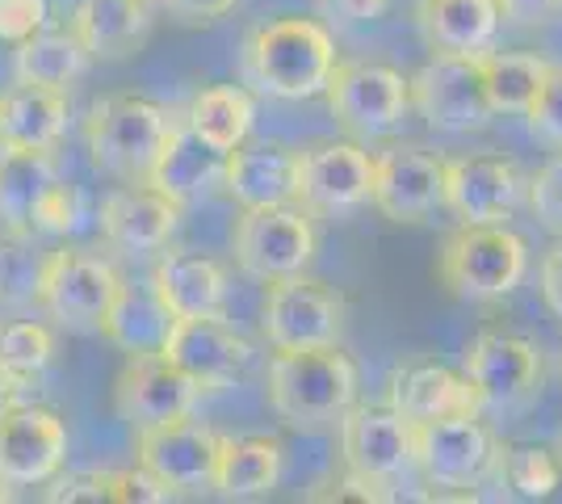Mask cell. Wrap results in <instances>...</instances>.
<instances>
[{
  "label": "cell",
  "instance_id": "cell-50",
  "mask_svg": "<svg viewBox=\"0 0 562 504\" xmlns=\"http://www.w3.org/2000/svg\"><path fill=\"white\" fill-rule=\"evenodd\" d=\"M151 4H156V0H151Z\"/></svg>",
  "mask_w": 562,
  "mask_h": 504
},
{
  "label": "cell",
  "instance_id": "cell-30",
  "mask_svg": "<svg viewBox=\"0 0 562 504\" xmlns=\"http://www.w3.org/2000/svg\"><path fill=\"white\" fill-rule=\"evenodd\" d=\"M172 324H177V315L156 299L151 287H122L117 303L110 307L105 324H101V336L114 349H122L126 358H143V354H160L165 349Z\"/></svg>",
  "mask_w": 562,
  "mask_h": 504
},
{
  "label": "cell",
  "instance_id": "cell-1",
  "mask_svg": "<svg viewBox=\"0 0 562 504\" xmlns=\"http://www.w3.org/2000/svg\"><path fill=\"white\" fill-rule=\"evenodd\" d=\"M336 64L340 55L331 34L311 18H278V22L257 25L239 55L244 85L281 101L319 97L328 89Z\"/></svg>",
  "mask_w": 562,
  "mask_h": 504
},
{
  "label": "cell",
  "instance_id": "cell-22",
  "mask_svg": "<svg viewBox=\"0 0 562 504\" xmlns=\"http://www.w3.org/2000/svg\"><path fill=\"white\" fill-rule=\"evenodd\" d=\"M223 168H227V152L206 144L186 119H172L165 144L147 168V186H156L177 206H189L223 186Z\"/></svg>",
  "mask_w": 562,
  "mask_h": 504
},
{
  "label": "cell",
  "instance_id": "cell-2",
  "mask_svg": "<svg viewBox=\"0 0 562 504\" xmlns=\"http://www.w3.org/2000/svg\"><path fill=\"white\" fill-rule=\"evenodd\" d=\"M361 374L340 345L315 349H278L265 374L269 408L278 412L290 429H328L357 404Z\"/></svg>",
  "mask_w": 562,
  "mask_h": 504
},
{
  "label": "cell",
  "instance_id": "cell-45",
  "mask_svg": "<svg viewBox=\"0 0 562 504\" xmlns=\"http://www.w3.org/2000/svg\"><path fill=\"white\" fill-rule=\"evenodd\" d=\"M331 18H345V22H370V18H382L391 0H319Z\"/></svg>",
  "mask_w": 562,
  "mask_h": 504
},
{
  "label": "cell",
  "instance_id": "cell-8",
  "mask_svg": "<svg viewBox=\"0 0 562 504\" xmlns=\"http://www.w3.org/2000/svg\"><path fill=\"white\" fill-rule=\"evenodd\" d=\"M407 85H412V110L432 131L470 135V131H483L495 119L479 55H441V51H432V59Z\"/></svg>",
  "mask_w": 562,
  "mask_h": 504
},
{
  "label": "cell",
  "instance_id": "cell-36",
  "mask_svg": "<svg viewBox=\"0 0 562 504\" xmlns=\"http://www.w3.org/2000/svg\"><path fill=\"white\" fill-rule=\"evenodd\" d=\"M38 278H43V257L30 248V236H0V303L22 307L38 303Z\"/></svg>",
  "mask_w": 562,
  "mask_h": 504
},
{
  "label": "cell",
  "instance_id": "cell-21",
  "mask_svg": "<svg viewBox=\"0 0 562 504\" xmlns=\"http://www.w3.org/2000/svg\"><path fill=\"white\" fill-rule=\"evenodd\" d=\"M160 354L172 366H181L193 383H202V391H218L248 366L252 345L232 324H223V315H202V320H177Z\"/></svg>",
  "mask_w": 562,
  "mask_h": 504
},
{
  "label": "cell",
  "instance_id": "cell-51",
  "mask_svg": "<svg viewBox=\"0 0 562 504\" xmlns=\"http://www.w3.org/2000/svg\"><path fill=\"white\" fill-rule=\"evenodd\" d=\"M559 455H562V450H559Z\"/></svg>",
  "mask_w": 562,
  "mask_h": 504
},
{
  "label": "cell",
  "instance_id": "cell-48",
  "mask_svg": "<svg viewBox=\"0 0 562 504\" xmlns=\"http://www.w3.org/2000/svg\"><path fill=\"white\" fill-rule=\"evenodd\" d=\"M55 4H64V9H68V13H71V9H80L85 0H55Z\"/></svg>",
  "mask_w": 562,
  "mask_h": 504
},
{
  "label": "cell",
  "instance_id": "cell-11",
  "mask_svg": "<svg viewBox=\"0 0 562 504\" xmlns=\"http://www.w3.org/2000/svg\"><path fill=\"white\" fill-rule=\"evenodd\" d=\"M265 307L260 328L273 349H315V345H340L345 333V299L315 278L290 273L278 282H265Z\"/></svg>",
  "mask_w": 562,
  "mask_h": 504
},
{
  "label": "cell",
  "instance_id": "cell-44",
  "mask_svg": "<svg viewBox=\"0 0 562 504\" xmlns=\"http://www.w3.org/2000/svg\"><path fill=\"white\" fill-rule=\"evenodd\" d=\"M541 299H546V307L554 320H562V240L546 253V261H541Z\"/></svg>",
  "mask_w": 562,
  "mask_h": 504
},
{
  "label": "cell",
  "instance_id": "cell-35",
  "mask_svg": "<svg viewBox=\"0 0 562 504\" xmlns=\"http://www.w3.org/2000/svg\"><path fill=\"white\" fill-rule=\"evenodd\" d=\"M55 358V333L43 320H0V370L18 383H34Z\"/></svg>",
  "mask_w": 562,
  "mask_h": 504
},
{
  "label": "cell",
  "instance_id": "cell-7",
  "mask_svg": "<svg viewBox=\"0 0 562 504\" xmlns=\"http://www.w3.org/2000/svg\"><path fill=\"white\" fill-rule=\"evenodd\" d=\"M374 198V156L349 139H328L299 152L294 202L311 219H340Z\"/></svg>",
  "mask_w": 562,
  "mask_h": 504
},
{
  "label": "cell",
  "instance_id": "cell-46",
  "mask_svg": "<svg viewBox=\"0 0 562 504\" xmlns=\"http://www.w3.org/2000/svg\"><path fill=\"white\" fill-rule=\"evenodd\" d=\"M18 395H22V383H18V379H9V374L0 370V416L18 404Z\"/></svg>",
  "mask_w": 562,
  "mask_h": 504
},
{
  "label": "cell",
  "instance_id": "cell-13",
  "mask_svg": "<svg viewBox=\"0 0 562 504\" xmlns=\"http://www.w3.org/2000/svg\"><path fill=\"white\" fill-rule=\"evenodd\" d=\"M198 400H202V383H193L165 354L126 358L114 379V416L135 433L193 416Z\"/></svg>",
  "mask_w": 562,
  "mask_h": 504
},
{
  "label": "cell",
  "instance_id": "cell-20",
  "mask_svg": "<svg viewBox=\"0 0 562 504\" xmlns=\"http://www.w3.org/2000/svg\"><path fill=\"white\" fill-rule=\"evenodd\" d=\"M386 404L407 421H441V416H479V391L462 370H449L441 361H403L386 379Z\"/></svg>",
  "mask_w": 562,
  "mask_h": 504
},
{
  "label": "cell",
  "instance_id": "cell-3",
  "mask_svg": "<svg viewBox=\"0 0 562 504\" xmlns=\"http://www.w3.org/2000/svg\"><path fill=\"white\" fill-rule=\"evenodd\" d=\"M529 273V244L508 223H458L437 253L441 287L462 303L513 294Z\"/></svg>",
  "mask_w": 562,
  "mask_h": 504
},
{
  "label": "cell",
  "instance_id": "cell-4",
  "mask_svg": "<svg viewBox=\"0 0 562 504\" xmlns=\"http://www.w3.org/2000/svg\"><path fill=\"white\" fill-rule=\"evenodd\" d=\"M172 114L160 101L135 93H114L93 101L85 119V147L89 160L122 181H147V168L165 144Z\"/></svg>",
  "mask_w": 562,
  "mask_h": 504
},
{
  "label": "cell",
  "instance_id": "cell-37",
  "mask_svg": "<svg viewBox=\"0 0 562 504\" xmlns=\"http://www.w3.org/2000/svg\"><path fill=\"white\" fill-rule=\"evenodd\" d=\"M80 219H85V193L68 186V181H55L43 198V206H38V215H34V232H50V236H68L80 227Z\"/></svg>",
  "mask_w": 562,
  "mask_h": 504
},
{
  "label": "cell",
  "instance_id": "cell-39",
  "mask_svg": "<svg viewBox=\"0 0 562 504\" xmlns=\"http://www.w3.org/2000/svg\"><path fill=\"white\" fill-rule=\"evenodd\" d=\"M529 206L550 232H562V152L554 160H546L538 177L529 181Z\"/></svg>",
  "mask_w": 562,
  "mask_h": 504
},
{
  "label": "cell",
  "instance_id": "cell-40",
  "mask_svg": "<svg viewBox=\"0 0 562 504\" xmlns=\"http://www.w3.org/2000/svg\"><path fill=\"white\" fill-rule=\"evenodd\" d=\"M50 0H0V43H25L47 25Z\"/></svg>",
  "mask_w": 562,
  "mask_h": 504
},
{
  "label": "cell",
  "instance_id": "cell-42",
  "mask_svg": "<svg viewBox=\"0 0 562 504\" xmlns=\"http://www.w3.org/2000/svg\"><path fill=\"white\" fill-rule=\"evenodd\" d=\"M499 4V18L520 25H538V22H554L562 13V0H495Z\"/></svg>",
  "mask_w": 562,
  "mask_h": 504
},
{
  "label": "cell",
  "instance_id": "cell-26",
  "mask_svg": "<svg viewBox=\"0 0 562 504\" xmlns=\"http://www.w3.org/2000/svg\"><path fill=\"white\" fill-rule=\"evenodd\" d=\"M420 38L441 55H483L499 30L495 0H416Z\"/></svg>",
  "mask_w": 562,
  "mask_h": 504
},
{
  "label": "cell",
  "instance_id": "cell-10",
  "mask_svg": "<svg viewBox=\"0 0 562 504\" xmlns=\"http://www.w3.org/2000/svg\"><path fill=\"white\" fill-rule=\"evenodd\" d=\"M324 97H328L331 119L340 122L349 135H357V139L391 135L398 122L407 119V110H412L407 76L395 72L391 64H366V59L336 64Z\"/></svg>",
  "mask_w": 562,
  "mask_h": 504
},
{
  "label": "cell",
  "instance_id": "cell-32",
  "mask_svg": "<svg viewBox=\"0 0 562 504\" xmlns=\"http://www.w3.org/2000/svg\"><path fill=\"white\" fill-rule=\"evenodd\" d=\"M479 68H483V85H487L495 114H529V105L541 93L554 64H546L538 55H525V51L487 47L479 55Z\"/></svg>",
  "mask_w": 562,
  "mask_h": 504
},
{
  "label": "cell",
  "instance_id": "cell-6",
  "mask_svg": "<svg viewBox=\"0 0 562 504\" xmlns=\"http://www.w3.org/2000/svg\"><path fill=\"white\" fill-rule=\"evenodd\" d=\"M315 223L299 202L285 206H257L244 211L232 227L235 265L257 278V282H278L290 273H303L315 261Z\"/></svg>",
  "mask_w": 562,
  "mask_h": 504
},
{
  "label": "cell",
  "instance_id": "cell-17",
  "mask_svg": "<svg viewBox=\"0 0 562 504\" xmlns=\"http://www.w3.org/2000/svg\"><path fill=\"white\" fill-rule=\"evenodd\" d=\"M378 215L391 223H420L446 206V160L424 147H386L374 156Z\"/></svg>",
  "mask_w": 562,
  "mask_h": 504
},
{
  "label": "cell",
  "instance_id": "cell-23",
  "mask_svg": "<svg viewBox=\"0 0 562 504\" xmlns=\"http://www.w3.org/2000/svg\"><path fill=\"white\" fill-rule=\"evenodd\" d=\"M151 290L177 320L223 315L227 307V273L214 257L193 248H160V261L151 265Z\"/></svg>",
  "mask_w": 562,
  "mask_h": 504
},
{
  "label": "cell",
  "instance_id": "cell-14",
  "mask_svg": "<svg viewBox=\"0 0 562 504\" xmlns=\"http://www.w3.org/2000/svg\"><path fill=\"white\" fill-rule=\"evenodd\" d=\"M218 446H223V437L211 425L181 416V421H165V425L135 433V462L147 467L172 496L177 492H206V488H214Z\"/></svg>",
  "mask_w": 562,
  "mask_h": 504
},
{
  "label": "cell",
  "instance_id": "cell-34",
  "mask_svg": "<svg viewBox=\"0 0 562 504\" xmlns=\"http://www.w3.org/2000/svg\"><path fill=\"white\" fill-rule=\"evenodd\" d=\"M492 471L520 501H546L562 480V462L541 446H495Z\"/></svg>",
  "mask_w": 562,
  "mask_h": 504
},
{
  "label": "cell",
  "instance_id": "cell-9",
  "mask_svg": "<svg viewBox=\"0 0 562 504\" xmlns=\"http://www.w3.org/2000/svg\"><path fill=\"white\" fill-rule=\"evenodd\" d=\"M495 446L499 441L479 416H441L412 425V467L420 471V480L428 488H458L462 496L492 475Z\"/></svg>",
  "mask_w": 562,
  "mask_h": 504
},
{
  "label": "cell",
  "instance_id": "cell-12",
  "mask_svg": "<svg viewBox=\"0 0 562 504\" xmlns=\"http://www.w3.org/2000/svg\"><path fill=\"white\" fill-rule=\"evenodd\" d=\"M462 374L479 391V404L495 412H513L529 404L541 387V349L529 336L487 328L467 345Z\"/></svg>",
  "mask_w": 562,
  "mask_h": 504
},
{
  "label": "cell",
  "instance_id": "cell-25",
  "mask_svg": "<svg viewBox=\"0 0 562 504\" xmlns=\"http://www.w3.org/2000/svg\"><path fill=\"white\" fill-rule=\"evenodd\" d=\"M71 30L93 59H131L151 34V0H85L71 9Z\"/></svg>",
  "mask_w": 562,
  "mask_h": 504
},
{
  "label": "cell",
  "instance_id": "cell-31",
  "mask_svg": "<svg viewBox=\"0 0 562 504\" xmlns=\"http://www.w3.org/2000/svg\"><path fill=\"white\" fill-rule=\"evenodd\" d=\"M89 51L76 38V30H38L30 34L25 43H18V55H13V76L22 85H43V89H64L68 93L71 85L85 76L89 68Z\"/></svg>",
  "mask_w": 562,
  "mask_h": 504
},
{
  "label": "cell",
  "instance_id": "cell-33",
  "mask_svg": "<svg viewBox=\"0 0 562 504\" xmlns=\"http://www.w3.org/2000/svg\"><path fill=\"white\" fill-rule=\"evenodd\" d=\"M252 119H257V105H252L248 89H239V85H211V89H202L189 101L186 114L189 126L211 147H218V152H232V147L244 144L248 131H252Z\"/></svg>",
  "mask_w": 562,
  "mask_h": 504
},
{
  "label": "cell",
  "instance_id": "cell-28",
  "mask_svg": "<svg viewBox=\"0 0 562 504\" xmlns=\"http://www.w3.org/2000/svg\"><path fill=\"white\" fill-rule=\"evenodd\" d=\"M68 131V93L43 89V85H13L0 93V135L9 147H43L55 152V144Z\"/></svg>",
  "mask_w": 562,
  "mask_h": 504
},
{
  "label": "cell",
  "instance_id": "cell-47",
  "mask_svg": "<svg viewBox=\"0 0 562 504\" xmlns=\"http://www.w3.org/2000/svg\"><path fill=\"white\" fill-rule=\"evenodd\" d=\"M4 501H13V488L0 480V504H4Z\"/></svg>",
  "mask_w": 562,
  "mask_h": 504
},
{
  "label": "cell",
  "instance_id": "cell-5",
  "mask_svg": "<svg viewBox=\"0 0 562 504\" xmlns=\"http://www.w3.org/2000/svg\"><path fill=\"white\" fill-rule=\"evenodd\" d=\"M122 273L105 257L85 248H55L43 257L38 307L76 333H101L105 315L122 294Z\"/></svg>",
  "mask_w": 562,
  "mask_h": 504
},
{
  "label": "cell",
  "instance_id": "cell-27",
  "mask_svg": "<svg viewBox=\"0 0 562 504\" xmlns=\"http://www.w3.org/2000/svg\"><path fill=\"white\" fill-rule=\"evenodd\" d=\"M281 483V441L269 433H244V437H223L218 446V467H214V488L227 501H260Z\"/></svg>",
  "mask_w": 562,
  "mask_h": 504
},
{
  "label": "cell",
  "instance_id": "cell-49",
  "mask_svg": "<svg viewBox=\"0 0 562 504\" xmlns=\"http://www.w3.org/2000/svg\"><path fill=\"white\" fill-rule=\"evenodd\" d=\"M4 156H9V144H4V135H0V160H4Z\"/></svg>",
  "mask_w": 562,
  "mask_h": 504
},
{
  "label": "cell",
  "instance_id": "cell-38",
  "mask_svg": "<svg viewBox=\"0 0 562 504\" xmlns=\"http://www.w3.org/2000/svg\"><path fill=\"white\" fill-rule=\"evenodd\" d=\"M525 119L533 126V135H541L546 144H554L562 152V68H550V76H546V85L533 97Z\"/></svg>",
  "mask_w": 562,
  "mask_h": 504
},
{
  "label": "cell",
  "instance_id": "cell-15",
  "mask_svg": "<svg viewBox=\"0 0 562 504\" xmlns=\"http://www.w3.org/2000/svg\"><path fill=\"white\" fill-rule=\"evenodd\" d=\"M68 462V425L55 408L13 404L0 416V480L9 488L50 483Z\"/></svg>",
  "mask_w": 562,
  "mask_h": 504
},
{
  "label": "cell",
  "instance_id": "cell-29",
  "mask_svg": "<svg viewBox=\"0 0 562 504\" xmlns=\"http://www.w3.org/2000/svg\"><path fill=\"white\" fill-rule=\"evenodd\" d=\"M59 181L55 156L43 147H9L0 160V223L13 236H34V215Z\"/></svg>",
  "mask_w": 562,
  "mask_h": 504
},
{
  "label": "cell",
  "instance_id": "cell-41",
  "mask_svg": "<svg viewBox=\"0 0 562 504\" xmlns=\"http://www.w3.org/2000/svg\"><path fill=\"white\" fill-rule=\"evenodd\" d=\"M311 501L374 504V501H391V492H386V483H374V480H366V475H352V471H345L340 480H331V483H324V488H315V492H311Z\"/></svg>",
  "mask_w": 562,
  "mask_h": 504
},
{
  "label": "cell",
  "instance_id": "cell-24",
  "mask_svg": "<svg viewBox=\"0 0 562 504\" xmlns=\"http://www.w3.org/2000/svg\"><path fill=\"white\" fill-rule=\"evenodd\" d=\"M294 168H299L294 147L278 144V139H260V144L244 139L227 152L223 190L232 193L244 211L285 206V202H294Z\"/></svg>",
  "mask_w": 562,
  "mask_h": 504
},
{
  "label": "cell",
  "instance_id": "cell-19",
  "mask_svg": "<svg viewBox=\"0 0 562 504\" xmlns=\"http://www.w3.org/2000/svg\"><path fill=\"white\" fill-rule=\"evenodd\" d=\"M181 211L186 206H177L156 186L126 181L122 190H114L101 202V236L122 257H147V253L168 248L177 223H181Z\"/></svg>",
  "mask_w": 562,
  "mask_h": 504
},
{
  "label": "cell",
  "instance_id": "cell-16",
  "mask_svg": "<svg viewBox=\"0 0 562 504\" xmlns=\"http://www.w3.org/2000/svg\"><path fill=\"white\" fill-rule=\"evenodd\" d=\"M345 471L374 483H391L412 471V425L391 404H352L340 416Z\"/></svg>",
  "mask_w": 562,
  "mask_h": 504
},
{
  "label": "cell",
  "instance_id": "cell-18",
  "mask_svg": "<svg viewBox=\"0 0 562 504\" xmlns=\"http://www.w3.org/2000/svg\"><path fill=\"white\" fill-rule=\"evenodd\" d=\"M525 190V172L504 156L446 160V206L458 215V223H508Z\"/></svg>",
  "mask_w": 562,
  "mask_h": 504
},
{
  "label": "cell",
  "instance_id": "cell-43",
  "mask_svg": "<svg viewBox=\"0 0 562 504\" xmlns=\"http://www.w3.org/2000/svg\"><path fill=\"white\" fill-rule=\"evenodd\" d=\"M168 13L181 18L186 25H202V22H218L227 18L239 0H165Z\"/></svg>",
  "mask_w": 562,
  "mask_h": 504
}]
</instances>
